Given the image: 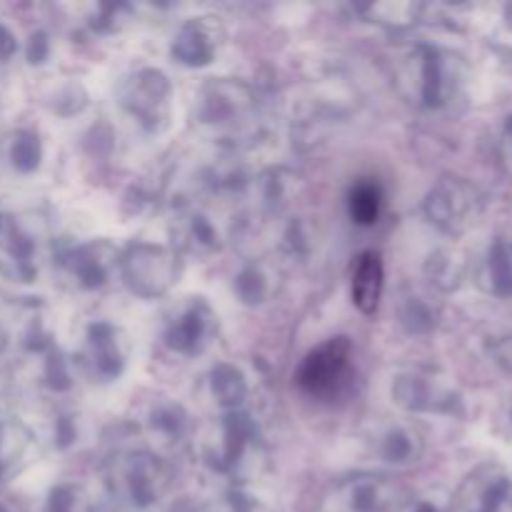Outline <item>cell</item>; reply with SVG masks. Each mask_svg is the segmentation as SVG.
<instances>
[{"instance_id": "23", "label": "cell", "mask_w": 512, "mask_h": 512, "mask_svg": "<svg viewBox=\"0 0 512 512\" xmlns=\"http://www.w3.org/2000/svg\"><path fill=\"white\" fill-rule=\"evenodd\" d=\"M425 273H428L430 283L435 288L450 293V290H458L463 285L468 263H465V255L458 253V250H438L425 265Z\"/></svg>"}, {"instance_id": "3", "label": "cell", "mask_w": 512, "mask_h": 512, "mask_svg": "<svg viewBox=\"0 0 512 512\" xmlns=\"http://www.w3.org/2000/svg\"><path fill=\"white\" fill-rule=\"evenodd\" d=\"M198 453L203 463L225 478L248 480L265 465V448L258 428L245 413H225L218 423L198 435ZM193 440V443H195Z\"/></svg>"}, {"instance_id": "7", "label": "cell", "mask_w": 512, "mask_h": 512, "mask_svg": "<svg viewBox=\"0 0 512 512\" xmlns=\"http://www.w3.org/2000/svg\"><path fill=\"white\" fill-rule=\"evenodd\" d=\"M485 213V198L470 180L460 175H443L425 198V215L438 230L448 235H463L480 223Z\"/></svg>"}, {"instance_id": "27", "label": "cell", "mask_w": 512, "mask_h": 512, "mask_svg": "<svg viewBox=\"0 0 512 512\" xmlns=\"http://www.w3.org/2000/svg\"><path fill=\"white\" fill-rule=\"evenodd\" d=\"M423 10L425 5H415V3H380V5H370V8L363 10V13L368 15L373 23L388 25V28H408V25L418 23Z\"/></svg>"}, {"instance_id": "21", "label": "cell", "mask_w": 512, "mask_h": 512, "mask_svg": "<svg viewBox=\"0 0 512 512\" xmlns=\"http://www.w3.org/2000/svg\"><path fill=\"white\" fill-rule=\"evenodd\" d=\"M145 430L158 448L173 450L188 443L190 418L178 403H158L150 408L148 418H145Z\"/></svg>"}, {"instance_id": "35", "label": "cell", "mask_w": 512, "mask_h": 512, "mask_svg": "<svg viewBox=\"0 0 512 512\" xmlns=\"http://www.w3.org/2000/svg\"><path fill=\"white\" fill-rule=\"evenodd\" d=\"M503 133H505V140H508V143L512 145V115H508V120H505Z\"/></svg>"}, {"instance_id": "15", "label": "cell", "mask_w": 512, "mask_h": 512, "mask_svg": "<svg viewBox=\"0 0 512 512\" xmlns=\"http://www.w3.org/2000/svg\"><path fill=\"white\" fill-rule=\"evenodd\" d=\"M125 358H128V343H125V335L115 325H90L88 335H85L83 353H80V363L88 370L90 378H118L125 365Z\"/></svg>"}, {"instance_id": "6", "label": "cell", "mask_w": 512, "mask_h": 512, "mask_svg": "<svg viewBox=\"0 0 512 512\" xmlns=\"http://www.w3.org/2000/svg\"><path fill=\"white\" fill-rule=\"evenodd\" d=\"M355 378V348L348 338H330L310 350L295 373V383L315 400L340 398Z\"/></svg>"}, {"instance_id": "26", "label": "cell", "mask_w": 512, "mask_h": 512, "mask_svg": "<svg viewBox=\"0 0 512 512\" xmlns=\"http://www.w3.org/2000/svg\"><path fill=\"white\" fill-rule=\"evenodd\" d=\"M5 153H8V163L20 173H30L38 168L40 163V143L38 135L28 133V130H18L5 140Z\"/></svg>"}, {"instance_id": "11", "label": "cell", "mask_w": 512, "mask_h": 512, "mask_svg": "<svg viewBox=\"0 0 512 512\" xmlns=\"http://www.w3.org/2000/svg\"><path fill=\"white\" fill-rule=\"evenodd\" d=\"M120 103L145 130H163L170 118V83L160 70H138L120 88Z\"/></svg>"}, {"instance_id": "30", "label": "cell", "mask_w": 512, "mask_h": 512, "mask_svg": "<svg viewBox=\"0 0 512 512\" xmlns=\"http://www.w3.org/2000/svg\"><path fill=\"white\" fill-rule=\"evenodd\" d=\"M205 512H273L270 508H265L263 503L258 500L248 498V495H240V493H230L218 498L215 503H210Z\"/></svg>"}, {"instance_id": "28", "label": "cell", "mask_w": 512, "mask_h": 512, "mask_svg": "<svg viewBox=\"0 0 512 512\" xmlns=\"http://www.w3.org/2000/svg\"><path fill=\"white\" fill-rule=\"evenodd\" d=\"M235 288H238L240 298H243L245 303H263L270 293L268 275H265L260 268H248L238 275Z\"/></svg>"}, {"instance_id": "8", "label": "cell", "mask_w": 512, "mask_h": 512, "mask_svg": "<svg viewBox=\"0 0 512 512\" xmlns=\"http://www.w3.org/2000/svg\"><path fill=\"white\" fill-rule=\"evenodd\" d=\"M118 273L130 293L140 298H158L178 283L180 258L165 245L135 243L118 255Z\"/></svg>"}, {"instance_id": "13", "label": "cell", "mask_w": 512, "mask_h": 512, "mask_svg": "<svg viewBox=\"0 0 512 512\" xmlns=\"http://www.w3.org/2000/svg\"><path fill=\"white\" fill-rule=\"evenodd\" d=\"M410 493L383 475H353L335 490V503L343 512H400Z\"/></svg>"}, {"instance_id": "17", "label": "cell", "mask_w": 512, "mask_h": 512, "mask_svg": "<svg viewBox=\"0 0 512 512\" xmlns=\"http://www.w3.org/2000/svg\"><path fill=\"white\" fill-rule=\"evenodd\" d=\"M370 445H373V453L388 465L418 463L425 450L423 435L413 425L400 423V420L380 425L370 438Z\"/></svg>"}, {"instance_id": "2", "label": "cell", "mask_w": 512, "mask_h": 512, "mask_svg": "<svg viewBox=\"0 0 512 512\" xmlns=\"http://www.w3.org/2000/svg\"><path fill=\"white\" fill-rule=\"evenodd\" d=\"M193 125L220 145L253 143L260 133V108L253 88L238 80H208L193 103Z\"/></svg>"}, {"instance_id": "33", "label": "cell", "mask_w": 512, "mask_h": 512, "mask_svg": "<svg viewBox=\"0 0 512 512\" xmlns=\"http://www.w3.org/2000/svg\"><path fill=\"white\" fill-rule=\"evenodd\" d=\"M43 512H78V495L73 488L53 490Z\"/></svg>"}, {"instance_id": "24", "label": "cell", "mask_w": 512, "mask_h": 512, "mask_svg": "<svg viewBox=\"0 0 512 512\" xmlns=\"http://www.w3.org/2000/svg\"><path fill=\"white\" fill-rule=\"evenodd\" d=\"M210 390H213V398L218 400L220 408H225L228 413L238 410L243 405L245 395H248V383H245L243 373L233 365H218L210 375Z\"/></svg>"}, {"instance_id": "12", "label": "cell", "mask_w": 512, "mask_h": 512, "mask_svg": "<svg viewBox=\"0 0 512 512\" xmlns=\"http://www.w3.org/2000/svg\"><path fill=\"white\" fill-rule=\"evenodd\" d=\"M455 512H512V478L498 463H483L463 480Z\"/></svg>"}, {"instance_id": "10", "label": "cell", "mask_w": 512, "mask_h": 512, "mask_svg": "<svg viewBox=\"0 0 512 512\" xmlns=\"http://www.w3.org/2000/svg\"><path fill=\"white\" fill-rule=\"evenodd\" d=\"M165 343L178 355L205 353L218 335V315L203 298H188L165 318Z\"/></svg>"}, {"instance_id": "32", "label": "cell", "mask_w": 512, "mask_h": 512, "mask_svg": "<svg viewBox=\"0 0 512 512\" xmlns=\"http://www.w3.org/2000/svg\"><path fill=\"white\" fill-rule=\"evenodd\" d=\"M403 323L410 325V330H430L433 328V313L425 308L423 300L408 298L403 310Z\"/></svg>"}, {"instance_id": "16", "label": "cell", "mask_w": 512, "mask_h": 512, "mask_svg": "<svg viewBox=\"0 0 512 512\" xmlns=\"http://www.w3.org/2000/svg\"><path fill=\"white\" fill-rule=\"evenodd\" d=\"M223 25L218 18H193L173 40V58L183 65H208L223 45Z\"/></svg>"}, {"instance_id": "29", "label": "cell", "mask_w": 512, "mask_h": 512, "mask_svg": "<svg viewBox=\"0 0 512 512\" xmlns=\"http://www.w3.org/2000/svg\"><path fill=\"white\" fill-rule=\"evenodd\" d=\"M488 43L500 53L512 55V3L498 8L495 18L488 25Z\"/></svg>"}, {"instance_id": "31", "label": "cell", "mask_w": 512, "mask_h": 512, "mask_svg": "<svg viewBox=\"0 0 512 512\" xmlns=\"http://www.w3.org/2000/svg\"><path fill=\"white\" fill-rule=\"evenodd\" d=\"M400 512H453V503L440 493L408 495Z\"/></svg>"}, {"instance_id": "19", "label": "cell", "mask_w": 512, "mask_h": 512, "mask_svg": "<svg viewBox=\"0 0 512 512\" xmlns=\"http://www.w3.org/2000/svg\"><path fill=\"white\" fill-rule=\"evenodd\" d=\"M385 290V265L380 253L365 250L353 268V280H350V298L353 305L363 315H373L378 310L380 298Z\"/></svg>"}, {"instance_id": "22", "label": "cell", "mask_w": 512, "mask_h": 512, "mask_svg": "<svg viewBox=\"0 0 512 512\" xmlns=\"http://www.w3.org/2000/svg\"><path fill=\"white\" fill-rule=\"evenodd\" d=\"M180 250L190 255H210L218 250V228L205 213H185L173 225Z\"/></svg>"}, {"instance_id": "34", "label": "cell", "mask_w": 512, "mask_h": 512, "mask_svg": "<svg viewBox=\"0 0 512 512\" xmlns=\"http://www.w3.org/2000/svg\"><path fill=\"white\" fill-rule=\"evenodd\" d=\"M15 50H18V40H15L13 30H10L8 25L0 23V63L13 58Z\"/></svg>"}, {"instance_id": "5", "label": "cell", "mask_w": 512, "mask_h": 512, "mask_svg": "<svg viewBox=\"0 0 512 512\" xmlns=\"http://www.w3.org/2000/svg\"><path fill=\"white\" fill-rule=\"evenodd\" d=\"M170 468L163 458L145 450L115 455L105 470L110 495L128 508H153L170 490Z\"/></svg>"}, {"instance_id": "9", "label": "cell", "mask_w": 512, "mask_h": 512, "mask_svg": "<svg viewBox=\"0 0 512 512\" xmlns=\"http://www.w3.org/2000/svg\"><path fill=\"white\" fill-rule=\"evenodd\" d=\"M393 400L408 413L463 415V395L450 378L430 368H408L393 380Z\"/></svg>"}, {"instance_id": "1", "label": "cell", "mask_w": 512, "mask_h": 512, "mask_svg": "<svg viewBox=\"0 0 512 512\" xmlns=\"http://www.w3.org/2000/svg\"><path fill=\"white\" fill-rule=\"evenodd\" d=\"M468 80L470 68L463 55L433 43L413 45L398 68L405 98L425 110H445L458 103Z\"/></svg>"}, {"instance_id": "14", "label": "cell", "mask_w": 512, "mask_h": 512, "mask_svg": "<svg viewBox=\"0 0 512 512\" xmlns=\"http://www.w3.org/2000/svg\"><path fill=\"white\" fill-rule=\"evenodd\" d=\"M58 268L65 283L73 290H98L108 283L113 270L118 268V253L105 240L85 243L70 253L58 255Z\"/></svg>"}, {"instance_id": "4", "label": "cell", "mask_w": 512, "mask_h": 512, "mask_svg": "<svg viewBox=\"0 0 512 512\" xmlns=\"http://www.w3.org/2000/svg\"><path fill=\"white\" fill-rule=\"evenodd\" d=\"M50 253V233L43 215L23 208H0V275L30 283Z\"/></svg>"}, {"instance_id": "25", "label": "cell", "mask_w": 512, "mask_h": 512, "mask_svg": "<svg viewBox=\"0 0 512 512\" xmlns=\"http://www.w3.org/2000/svg\"><path fill=\"white\" fill-rule=\"evenodd\" d=\"M348 210L353 223L358 225H375L380 218V210H383V190L373 180H363V183L353 185L348 198Z\"/></svg>"}, {"instance_id": "18", "label": "cell", "mask_w": 512, "mask_h": 512, "mask_svg": "<svg viewBox=\"0 0 512 512\" xmlns=\"http://www.w3.org/2000/svg\"><path fill=\"white\" fill-rule=\"evenodd\" d=\"M30 450H33V433L28 425L10 410L0 408V483L23 470Z\"/></svg>"}, {"instance_id": "20", "label": "cell", "mask_w": 512, "mask_h": 512, "mask_svg": "<svg viewBox=\"0 0 512 512\" xmlns=\"http://www.w3.org/2000/svg\"><path fill=\"white\" fill-rule=\"evenodd\" d=\"M480 288L500 300H512V240L495 238L475 273Z\"/></svg>"}]
</instances>
